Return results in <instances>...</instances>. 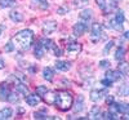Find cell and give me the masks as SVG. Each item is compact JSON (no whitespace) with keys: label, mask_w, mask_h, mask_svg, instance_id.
I'll return each instance as SVG.
<instances>
[{"label":"cell","mask_w":129,"mask_h":120,"mask_svg":"<svg viewBox=\"0 0 129 120\" xmlns=\"http://www.w3.org/2000/svg\"><path fill=\"white\" fill-rule=\"evenodd\" d=\"M47 92H48V89H47V86H44V85H39L36 88V94L38 96H44Z\"/></svg>","instance_id":"27"},{"label":"cell","mask_w":129,"mask_h":120,"mask_svg":"<svg viewBox=\"0 0 129 120\" xmlns=\"http://www.w3.org/2000/svg\"><path fill=\"white\" fill-rule=\"evenodd\" d=\"M72 103H74V98H72V94L70 92H67V91H58L57 92L54 105L61 111L70 110L72 107Z\"/></svg>","instance_id":"2"},{"label":"cell","mask_w":129,"mask_h":120,"mask_svg":"<svg viewBox=\"0 0 129 120\" xmlns=\"http://www.w3.org/2000/svg\"><path fill=\"white\" fill-rule=\"evenodd\" d=\"M34 2H36L38 4H40V5H41V8H47V7H48L47 0H34Z\"/></svg>","instance_id":"35"},{"label":"cell","mask_w":129,"mask_h":120,"mask_svg":"<svg viewBox=\"0 0 129 120\" xmlns=\"http://www.w3.org/2000/svg\"><path fill=\"white\" fill-rule=\"evenodd\" d=\"M32 41H34V32L31 30H22L19 31L18 34H16L12 39V43L14 48L19 49V50H27Z\"/></svg>","instance_id":"1"},{"label":"cell","mask_w":129,"mask_h":120,"mask_svg":"<svg viewBox=\"0 0 129 120\" xmlns=\"http://www.w3.org/2000/svg\"><path fill=\"white\" fill-rule=\"evenodd\" d=\"M10 94V91L8 88L7 84H2L0 85V100L2 101H8V97Z\"/></svg>","instance_id":"11"},{"label":"cell","mask_w":129,"mask_h":120,"mask_svg":"<svg viewBox=\"0 0 129 120\" xmlns=\"http://www.w3.org/2000/svg\"><path fill=\"white\" fill-rule=\"evenodd\" d=\"M88 2L89 0H74V4H75V7H78V8H83V7H85L88 4Z\"/></svg>","instance_id":"28"},{"label":"cell","mask_w":129,"mask_h":120,"mask_svg":"<svg viewBox=\"0 0 129 120\" xmlns=\"http://www.w3.org/2000/svg\"><path fill=\"white\" fill-rule=\"evenodd\" d=\"M119 71L121 72V75L126 76L128 75V65L125 62H123L121 65H119Z\"/></svg>","instance_id":"26"},{"label":"cell","mask_w":129,"mask_h":120,"mask_svg":"<svg viewBox=\"0 0 129 120\" xmlns=\"http://www.w3.org/2000/svg\"><path fill=\"white\" fill-rule=\"evenodd\" d=\"M56 28H57V22L50 21V22H45L44 23V26H43V32H44L45 35H48V34H52Z\"/></svg>","instance_id":"10"},{"label":"cell","mask_w":129,"mask_h":120,"mask_svg":"<svg viewBox=\"0 0 129 120\" xmlns=\"http://www.w3.org/2000/svg\"><path fill=\"white\" fill-rule=\"evenodd\" d=\"M117 107H119V112H121L124 115H126L129 112V106L126 103H124V102H119L117 103Z\"/></svg>","instance_id":"21"},{"label":"cell","mask_w":129,"mask_h":120,"mask_svg":"<svg viewBox=\"0 0 129 120\" xmlns=\"http://www.w3.org/2000/svg\"><path fill=\"white\" fill-rule=\"evenodd\" d=\"M119 94H120V96H124V97L128 96V84H126V83H124V84L121 85V88L119 89Z\"/></svg>","instance_id":"29"},{"label":"cell","mask_w":129,"mask_h":120,"mask_svg":"<svg viewBox=\"0 0 129 120\" xmlns=\"http://www.w3.org/2000/svg\"><path fill=\"white\" fill-rule=\"evenodd\" d=\"M88 117L89 119H100L101 117V110H100V107L98 106L92 107V110L88 114Z\"/></svg>","instance_id":"15"},{"label":"cell","mask_w":129,"mask_h":120,"mask_svg":"<svg viewBox=\"0 0 129 120\" xmlns=\"http://www.w3.org/2000/svg\"><path fill=\"white\" fill-rule=\"evenodd\" d=\"M90 17H92V10H90V9H88V10H83V12L80 13V18H81V19L88 21V19H90Z\"/></svg>","instance_id":"25"},{"label":"cell","mask_w":129,"mask_h":120,"mask_svg":"<svg viewBox=\"0 0 129 120\" xmlns=\"http://www.w3.org/2000/svg\"><path fill=\"white\" fill-rule=\"evenodd\" d=\"M9 17H10V19H12L13 22H21V21L23 19L22 13H19L18 10H12V12L9 13Z\"/></svg>","instance_id":"16"},{"label":"cell","mask_w":129,"mask_h":120,"mask_svg":"<svg viewBox=\"0 0 129 120\" xmlns=\"http://www.w3.org/2000/svg\"><path fill=\"white\" fill-rule=\"evenodd\" d=\"M95 3H97V5L102 9V12L105 14L110 13L114 8H116L115 0H95Z\"/></svg>","instance_id":"3"},{"label":"cell","mask_w":129,"mask_h":120,"mask_svg":"<svg viewBox=\"0 0 129 120\" xmlns=\"http://www.w3.org/2000/svg\"><path fill=\"white\" fill-rule=\"evenodd\" d=\"M12 115H13V110L10 107H5L3 110H0V120L9 119V117H12Z\"/></svg>","instance_id":"13"},{"label":"cell","mask_w":129,"mask_h":120,"mask_svg":"<svg viewBox=\"0 0 129 120\" xmlns=\"http://www.w3.org/2000/svg\"><path fill=\"white\" fill-rule=\"evenodd\" d=\"M110 61H107V59H103V61H101L100 62V67L101 69H110Z\"/></svg>","instance_id":"31"},{"label":"cell","mask_w":129,"mask_h":120,"mask_svg":"<svg viewBox=\"0 0 129 120\" xmlns=\"http://www.w3.org/2000/svg\"><path fill=\"white\" fill-rule=\"evenodd\" d=\"M56 69L61 71H69L71 69V63L67 61H57L56 62Z\"/></svg>","instance_id":"12"},{"label":"cell","mask_w":129,"mask_h":120,"mask_svg":"<svg viewBox=\"0 0 129 120\" xmlns=\"http://www.w3.org/2000/svg\"><path fill=\"white\" fill-rule=\"evenodd\" d=\"M115 21L117 23H121L123 25V22L125 21V17H124V12L120 9V10H117L116 12V16H115Z\"/></svg>","instance_id":"22"},{"label":"cell","mask_w":129,"mask_h":120,"mask_svg":"<svg viewBox=\"0 0 129 120\" xmlns=\"http://www.w3.org/2000/svg\"><path fill=\"white\" fill-rule=\"evenodd\" d=\"M112 45H114V41H112V40H110V41L106 44V47L103 48V54H107V53H109V52H110V49L112 48Z\"/></svg>","instance_id":"30"},{"label":"cell","mask_w":129,"mask_h":120,"mask_svg":"<svg viewBox=\"0 0 129 120\" xmlns=\"http://www.w3.org/2000/svg\"><path fill=\"white\" fill-rule=\"evenodd\" d=\"M74 35L75 36H80V35H83L84 32H85V30H87V25H85L84 22H78L76 25L74 26Z\"/></svg>","instance_id":"8"},{"label":"cell","mask_w":129,"mask_h":120,"mask_svg":"<svg viewBox=\"0 0 129 120\" xmlns=\"http://www.w3.org/2000/svg\"><path fill=\"white\" fill-rule=\"evenodd\" d=\"M109 112H111L112 115H117L119 114V107H117V103L112 102L109 105Z\"/></svg>","instance_id":"23"},{"label":"cell","mask_w":129,"mask_h":120,"mask_svg":"<svg viewBox=\"0 0 129 120\" xmlns=\"http://www.w3.org/2000/svg\"><path fill=\"white\" fill-rule=\"evenodd\" d=\"M112 102H114V97H112V96H109V97L106 98V103H107V105H110V103H112Z\"/></svg>","instance_id":"37"},{"label":"cell","mask_w":129,"mask_h":120,"mask_svg":"<svg viewBox=\"0 0 129 120\" xmlns=\"http://www.w3.org/2000/svg\"><path fill=\"white\" fill-rule=\"evenodd\" d=\"M106 93H107V92H106L105 89H100V91H98V89H93V91H90V94H89L90 97H89V98H90V101L97 102V101H100Z\"/></svg>","instance_id":"5"},{"label":"cell","mask_w":129,"mask_h":120,"mask_svg":"<svg viewBox=\"0 0 129 120\" xmlns=\"http://www.w3.org/2000/svg\"><path fill=\"white\" fill-rule=\"evenodd\" d=\"M67 52L70 54H79L81 52V44L80 43H70L67 45Z\"/></svg>","instance_id":"9"},{"label":"cell","mask_w":129,"mask_h":120,"mask_svg":"<svg viewBox=\"0 0 129 120\" xmlns=\"http://www.w3.org/2000/svg\"><path fill=\"white\" fill-rule=\"evenodd\" d=\"M101 34H102V26L101 23H93L92 25V34H90V38L93 40H98L101 38Z\"/></svg>","instance_id":"4"},{"label":"cell","mask_w":129,"mask_h":120,"mask_svg":"<svg viewBox=\"0 0 129 120\" xmlns=\"http://www.w3.org/2000/svg\"><path fill=\"white\" fill-rule=\"evenodd\" d=\"M124 57H125V50H124V48H119L116 50V54H115V59L116 61H119V62H121L123 59H124Z\"/></svg>","instance_id":"20"},{"label":"cell","mask_w":129,"mask_h":120,"mask_svg":"<svg viewBox=\"0 0 129 120\" xmlns=\"http://www.w3.org/2000/svg\"><path fill=\"white\" fill-rule=\"evenodd\" d=\"M101 83H102L105 86H109V88L112 85V81H110L109 79H103V80H101Z\"/></svg>","instance_id":"36"},{"label":"cell","mask_w":129,"mask_h":120,"mask_svg":"<svg viewBox=\"0 0 129 120\" xmlns=\"http://www.w3.org/2000/svg\"><path fill=\"white\" fill-rule=\"evenodd\" d=\"M44 52H45L44 47H43V45H41V43L39 41V44L36 45V48H35V50H34L35 57H36V58H41L43 56H44Z\"/></svg>","instance_id":"18"},{"label":"cell","mask_w":129,"mask_h":120,"mask_svg":"<svg viewBox=\"0 0 129 120\" xmlns=\"http://www.w3.org/2000/svg\"><path fill=\"white\" fill-rule=\"evenodd\" d=\"M106 79H109L110 81H117V80H120L121 79V72L119 70H116V71H107L106 72Z\"/></svg>","instance_id":"7"},{"label":"cell","mask_w":129,"mask_h":120,"mask_svg":"<svg viewBox=\"0 0 129 120\" xmlns=\"http://www.w3.org/2000/svg\"><path fill=\"white\" fill-rule=\"evenodd\" d=\"M4 67H5V65H4V59H3V58H0V70L4 69Z\"/></svg>","instance_id":"38"},{"label":"cell","mask_w":129,"mask_h":120,"mask_svg":"<svg viewBox=\"0 0 129 120\" xmlns=\"http://www.w3.org/2000/svg\"><path fill=\"white\" fill-rule=\"evenodd\" d=\"M56 94L57 92H47L44 94V100L48 105H54V101H56Z\"/></svg>","instance_id":"14"},{"label":"cell","mask_w":129,"mask_h":120,"mask_svg":"<svg viewBox=\"0 0 129 120\" xmlns=\"http://www.w3.org/2000/svg\"><path fill=\"white\" fill-rule=\"evenodd\" d=\"M8 101H9V102H17V101H18L17 93H12V92H10V94H9V97H8Z\"/></svg>","instance_id":"32"},{"label":"cell","mask_w":129,"mask_h":120,"mask_svg":"<svg viewBox=\"0 0 129 120\" xmlns=\"http://www.w3.org/2000/svg\"><path fill=\"white\" fill-rule=\"evenodd\" d=\"M83 108H84V98H83V96H79L78 102L75 103V111H76V112H80Z\"/></svg>","instance_id":"19"},{"label":"cell","mask_w":129,"mask_h":120,"mask_svg":"<svg viewBox=\"0 0 129 120\" xmlns=\"http://www.w3.org/2000/svg\"><path fill=\"white\" fill-rule=\"evenodd\" d=\"M25 100H26V103L28 106H38L40 103V101H41L40 96H38V94H27L25 97Z\"/></svg>","instance_id":"6"},{"label":"cell","mask_w":129,"mask_h":120,"mask_svg":"<svg viewBox=\"0 0 129 120\" xmlns=\"http://www.w3.org/2000/svg\"><path fill=\"white\" fill-rule=\"evenodd\" d=\"M14 49V45H13V43L12 41H9L8 44L5 45V52H12Z\"/></svg>","instance_id":"34"},{"label":"cell","mask_w":129,"mask_h":120,"mask_svg":"<svg viewBox=\"0 0 129 120\" xmlns=\"http://www.w3.org/2000/svg\"><path fill=\"white\" fill-rule=\"evenodd\" d=\"M13 5H16V0H0V7L9 8Z\"/></svg>","instance_id":"24"},{"label":"cell","mask_w":129,"mask_h":120,"mask_svg":"<svg viewBox=\"0 0 129 120\" xmlns=\"http://www.w3.org/2000/svg\"><path fill=\"white\" fill-rule=\"evenodd\" d=\"M64 12H66V9H64V8H59L58 9V13L59 14H64Z\"/></svg>","instance_id":"39"},{"label":"cell","mask_w":129,"mask_h":120,"mask_svg":"<svg viewBox=\"0 0 129 120\" xmlns=\"http://www.w3.org/2000/svg\"><path fill=\"white\" fill-rule=\"evenodd\" d=\"M53 76H54V72H53V70L50 67H45L44 70H43V78H44L45 80L52 81L53 80Z\"/></svg>","instance_id":"17"},{"label":"cell","mask_w":129,"mask_h":120,"mask_svg":"<svg viewBox=\"0 0 129 120\" xmlns=\"http://www.w3.org/2000/svg\"><path fill=\"white\" fill-rule=\"evenodd\" d=\"M34 117L35 119H47V114H43V112H35L34 114Z\"/></svg>","instance_id":"33"}]
</instances>
